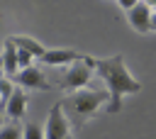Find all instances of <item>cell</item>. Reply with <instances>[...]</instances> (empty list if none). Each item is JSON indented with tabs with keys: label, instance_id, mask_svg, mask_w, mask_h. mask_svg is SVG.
Instances as JSON below:
<instances>
[{
	"label": "cell",
	"instance_id": "cell-1",
	"mask_svg": "<svg viewBox=\"0 0 156 139\" xmlns=\"http://www.w3.org/2000/svg\"><path fill=\"white\" fill-rule=\"evenodd\" d=\"M95 73L105 83L107 112L110 115H117L122 110V100L127 95H136L141 90V83L129 73L122 54H115V56H107V59H95Z\"/></svg>",
	"mask_w": 156,
	"mask_h": 139
},
{
	"label": "cell",
	"instance_id": "cell-2",
	"mask_svg": "<svg viewBox=\"0 0 156 139\" xmlns=\"http://www.w3.org/2000/svg\"><path fill=\"white\" fill-rule=\"evenodd\" d=\"M61 105H63V112H66L68 122L73 117L76 124H83L102 105H107V93L105 90H93V88H80V90L71 93L66 100H61Z\"/></svg>",
	"mask_w": 156,
	"mask_h": 139
},
{
	"label": "cell",
	"instance_id": "cell-3",
	"mask_svg": "<svg viewBox=\"0 0 156 139\" xmlns=\"http://www.w3.org/2000/svg\"><path fill=\"white\" fill-rule=\"evenodd\" d=\"M93 71H95V59L93 56H83V59L73 61L61 76V90L71 95V93H76L80 88H88Z\"/></svg>",
	"mask_w": 156,
	"mask_h": 139
},
{
	"label": "cell",
	"instance_id": "cell-4",
	"mask_svg": "<svg viewBox=\"0 0 156 139\" xmlns=\"http://www.w3.org/2000/svg\"><path fill=\"white\" fill-rule=\"evenodd\" d=\"M68 134H71V122L63 112V105L56 102L49 110V117H46V124H44V139H63Z\"/></svg>",
	"mask_w": 156,
	"mask_h": 139
},
{
	"label": "cell",
	"instance_id": "cell-5",
	"mask_svg": "<svg viewBox=\"0 0 156 139\" xmlns=\"http://www.w3.org/2000/svg\"><path fill=\"white\" fill-rule=\"evenodd\" d=\"M12 83H17V88H29V90H49V80L44 78L39 66H29V68H20L17 76L12 78Z\"/></svg>",
	"mask_w": 156,
	"mask_h": 139
},
{
	"label": "cell",
	"instance_id": "cell-6",
	"mask_svg": "<svg viewBox=\"0 0 156 139\" xmlns=\"http://www.w3.org/2000/svg\"><path fill=\"white\" fill-rule=\"evenodd\" d=\"M151 5H146V2H136L132 10H127V20H129V24L139 32V34H146V32H151L149 29V22H151Z\"/></svg>",
	"mask_w": 156,
	"mask_h": 139
},
{
	"label": "cell",
	"instance_id": "cell-7",
	"mask_svg": "<svg viewBox=\"0 0 156 139\" xmlns=\"http://www.w3.org/2000/svg\"><path fill=\"white\" fill-rule=\"evenodd\" d=\"M2 112L10 117V119H22L24 112H27V93L22 88H15L10 93V98L2 102Z\"/></svg>",
	"mask_w": 156,
	"mask_h": 139
},
{
	"label": "cell",
	"instance_id": "cell-8",
	"mask_svg": "<svg viewBox=\"0 0 156 139\" xmlns=\"http://www.w3.org/2000/svg\"><path fill=\"white\" fill-rule=\"evenodd\" d=\"M78 59H83V56L78 51H73V49H46L39 61L46 63V66H71Z\"/></svg>",
	"mask_w": 156,
	"mask_h": 139
},
{
	"label": "cell",
	"instance_id": "cell-9",
	"mask_svg": "<svg viewBox=\"0 0 156 139\" xmlns=\"http://www.w3.org/2000/svg\"><path fill=\"white\" fill-rule=\"evenodd\" d=\"M0 61H2V76L5 78H15L17 76V46L12 44V39H5L2 41V56H0Z\"/></svg>",
	"mask_w": 156,
	"mask_h": 139
},
{
	"label": "cell",
	"instance_id": "cell-10",
	"mask_svg": "<svg viewBox=\"0 0 156 139\" xmlns=\"http://www.w3.org/2000/svg\"><path fill=\"white\" fill-rule=\"evenodd\" d=\"M10 39H12V44H15L17 49L27 51L32 59H41V54L46 51L37 39H32V37H27V34H15V37H10Z\"/></svg>",
	"mask_w": 156,
	"mask_h": 139
},
{
	"label": "cell",
	"instance_id": "cell-11",
	"mask_svg": "<svg viewBox=\"0 0 156 139\" xmlns=\"http://www.w3.org/2000/svg\"><path fill=\"white\" fill-rule=\"evenodd\" d=\"M22 139H44V124L39 122H27L22 127Z\"/></svg>",
	"mask_w": 156,
	"mask_h": 139
},
{
	"label": "cell",
	"instance_id": "cell-12",
	"mask_svg": "<svg viewBox=\"0 0 156 139\" xmlns=\"http://www.w3.org/2000/svg\"><path fill=\"white\" fill-rule=\"evenodd\" d=\"M0 139H22V127L17 122H2Z\"/></svg>",
	"mask_w": 156,
	"mask_h": 139
},
{
	"label": "cell",
	"instance_id": "cell-13",
	"mask_svg": "<svg viewBox=\"0 0 156 139\" xmlns=\"http://www.w3.org/2000/svg\"><path fill=\"white\" fill-rule=\"evenodd\" d=\"M15 90V85H12V80L10 78H5V76H0V102H5L7 98H10V93Z\"/></svg>",
	"mask_w": 156,
	"mask_h": 139
},
{
	"label": "cell",
	"instance_id": "cell-14",
	"mask_svg": "<svg viewBox=\"0 0 156 139\" xmlns=\"http://www.w3.org/2000/svg\"><path fill=\"white\" fill-rule=\"evenodd\" d=\"M29 66H34V59H32L27 51L17 49V68H29Z\"/></svg>",
	"mask_w": 156,
	"mask_h": 139
},
{
	"label": "cell",
	"instance_id": "cell-15",
	"mask_svg": "<svg viewBox=\"0 0 156 139\" xmlns=\"http://www.w3.org/2000/svg\"><path fill=\"white\" fill-rule=\"evenodd\" d=\"M117 2H119V7H122V10L127 12V10H132V7H134V5L139 2V0H117Z\"/></svg>",
	"mask_w": 156,
	"mask_h": 139
},
{
	"label": "cell",
	"instance_id": "cell-16",
	"mask_svg": "<svg viewBox=\"0 0 156 139\" xmlns=\"http://www.w3.org/2000/svg\"><path fill=\"white\" fill-rule=\"evenodd\" d=\"M149 29L156 32V12H151V22H149Z\"/></svg>",
	"mask_w": 156,
	"mask_h": 139
},
{
	"label": "cell",
	"instance_id": "cell-17",
	"mask_svg": "<svg viewBox=\"0 0 156 139\" xmlns=\"http://www.w3.org/2000/svg\"><path fill=\"white\" fill-rule=\"evenodd\" d=\"M151 10H154V12H156V2H154V5H151Z\"/></svg>",
	"mask_w": 156,
	"mask_h": 139
},
{
	"label": "cell",
	"instance_id": "cell-18",
	"mask_svg": "<svg viewBox=\"0 0 156 139\" xmlns=\"http://www.w3.org/2000/svg\"><path fill=\"white\" fill-rule=\"evenodd\" d=\"M0 127H2V112H0Z\"/></svg>",
	"mask_w": 156,
	"mask_h": 139
},
{
	"label": "cell",
	"instance_id": "cell-19",
	"mask_svg": "<svg viewBox=\"0 0 156 139\" xmlns=\"http://www.w3.org/2000/svg\"><path fill=\"white\" fill-rule=\"evenodd\" d=\"M0 76H2V61H0Z\"/></svg>",
	"mask_w": 156,
	"mask_h": 139
},
{
	"label": "cell",
	"instance_id": "cell-20",
	"mask_svg": "<svg viewBox=\"0 0 156 139\" xmlns=\"http://www.w3.org/2000/svg\"><path fill=\"white\" fill-rule=\"evenodd\" d=\"M63 139H73V137H71V134H68V137H63Z\"/></svg>",
	"mask_w": 156,
	"mask_h": 139
}]
</instances>
